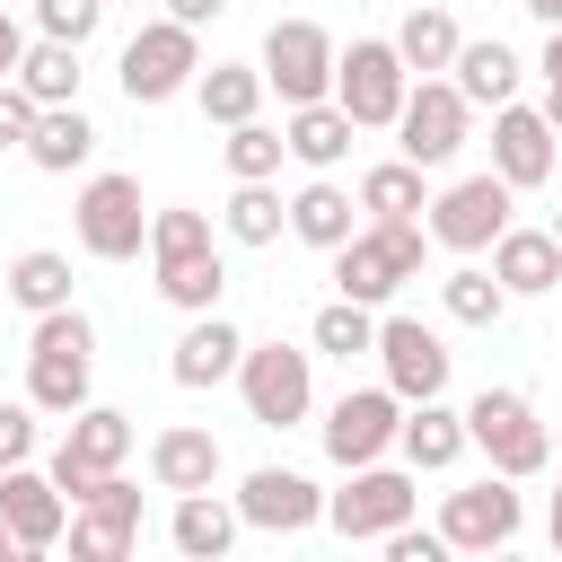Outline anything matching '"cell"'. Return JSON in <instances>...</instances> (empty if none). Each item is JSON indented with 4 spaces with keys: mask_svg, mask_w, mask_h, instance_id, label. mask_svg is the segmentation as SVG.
<instances>
[{
    "mask_svg": "<svg viewBox=\"0 0 562 562\" xmlns=\"http://www.w3.org/2000/svg\"><path fill=\"white\" fill-rule=\"evenodd\" d=\"M220 290H228V263H220V246L158 255V299H167V307H184V316H211V307H220Z\"/></svg>",
    "mask_w": 562,
    "mask_h": 562,
    "instance_id": "obj_27",
    "label": "cell"
},
{
    "mask_svg": "<svg viewBox=\"0 0 562 562\" xmlns=\"http://www.w3.org/2000/svg\"><path fill=\"white\" fill-rule=\"evenodd\" d=\"M35 114H44V105H35V97H26L18 79H0V149H26V132H35Z\"/></svg>",
    "mask_w": 562,
    "mask_h": 562,
    "instance_id": "obj_41",
    "label": "cell"
},
{
    "mask_svg": "<svg viewBox=\"0 0 562 562\" xmlns=\"http://www.w3.org/2000/svg\"><path fill=\"white\" fill-rule=\"evenodd\" d=\"M395 448H404V465L413 474H439V465H457L474 439H465V413L457 404H439V395H422L413 413H404V430H395Z\"/></svg>",
    "mask_w": 562,
    "mask_h": 562,
    "instance_id": "obj_22",
    "label": "cell"
},
{
    "mask_svg": "<svg viewBox=\"0 0 562 562\" xmlns=\"http://www.w3.org/2000/svg\"><path fill=\"white\" fill-rule=\"evenodd\" d=\"M149 483H158V492H211V483H220V439L193 430V422L158 430V439H149Z\"/></svg>",
    "mask_w": 562,
    "mask_h": 562,
    "instance_id": "obj_23",
    "label": "cell"
},
{
    "mask_svg": "<svg viewBox=\"0 0 562 562\" xmlns=\"http://www.w3.org/2000/svg\"><path fill=\"white\" fill-rule=\"evenodd\" d=\"M70 228H79V246H88L97 263H132V255L149 246V211H140V176H123V167H105V176H88V184H79V211H70Z\"/></svg>",
    "mask_w": 562,
    "mask_h": 562,
    "instance_id": "obj_7",
    "label": "cell"
},
{
    "mask_svg": "<svg viewBox=\"0 0 562 562\" xmlns=\"http://www.w3.org/2000/svg\"><path fill=\"white\" fill-rule=\"evenodd\" d=\"M518 483L509 474H483V483H465V492H448L439 501V536H448V553H501V544H518Z\"/></svg>",
    "mask_w": 562,
    "mask_h": 562,
    "instance_id": "obj_13",
    "label": "cell"
},
{
    "mask_svg": "<svg viewBox=\"0 0 562 562\" xmlns=\"http://www.w3.org/2000/svg\"><path fill=\"white\" fill-rule=\"evenodd\" d=\"M544 527H553V553H562V492H553V518H544Z\"/></svg>",
    "mask_w": 562,
    "mask_h": 562,
    "instance_id": "obj_48",
    "label": "cell"
},
{
    "mask_svg": "<svg viewBox=\"0 0 562 562\" xmlns=\"http://www.w3.org/2000/svg\"><path fill=\"white\" fill-rule=\"evenodd\" d=\"M465 439L492 457V474H509V483H527V474H544L553 465V430L536 422V404L518 395V386H483L474 404H465Z\"/></svg>",
    "mask_w": 562,
    "mask_h": 562,
    "instance_id": "obj_3",
    "label": "cell"
},
{
    "mask_svg": "<svg viewBox=\"0 0 562 562\" xmlns=\"http://www.w3.org/2000/svg\"><path fill=\"white\" fill-rule=\"evenodd\" d=\"M193 97H202V114L228 132V123H255L272 88H263V61H211V70L193 79Z\"/></svg>",
    "mask_w": 562,
    "mask_h": 562,
    "instance_id": "obj_29",
    "label": "cell"
},
{
    "mask_svg": "<svg viewBox=\"0 0 562 562\" xmlns=\"http://www.w3.org/2000/svg\"><path fill=\"white\" fill-rule=\"evenodd\" d=\"M378 369H386V386H395L404 404H422V395H448L457 351H448L422 316H378Z\"/></svg>",
    "mask_w": 562,
    "mask_h": 562,
    "instance_id": "obj_15",
    "label": "cell"
},
{
    "mask_svg": "<svg viewBox=\"0 0 562 562\" xmlns=\"http://www.w3.org/2000/svg\"><path fill=\"white\" fill-rule=\"evenodd\" d=\"M536 70H544V88H562V26H544V61Z\"/></svg>",
    "mask_w": 562,
    "mask_h": 562,
    "instance_id": "obj_45",
    "label": "cell"
},
{
    "mask_svg": "<svg viewBox=\"0 0 562 562\" xmlns=\"http://www.w3.org/2000/svg\"><path fill=\"white\" fill-rule=\"evenodd\" d=\"M439 307H448L457 325H501L509 290H501V272H483V263H457V272L439 281Z\"/></svg>",
    "mask_w": 562,
    "mask_h": 562,
    "instance_id": "obj_37",
    "label": "cell"
},
{
    "mask_svg": "<svg viewBox=\"0 0 562 562\" xmlns=\"http://www.w3.org/2000/svg\"><path fill=\"white\" fill-rule=\"evenodd\" d=\"M0 518L26 536V553H53V544L70 536V501H61V483L35 474V465H0Z\"/></svg>",
    "mask_w": 562,
    "mask_h": 562,
    "instance_id": "obj_19",
    "label": "cell"
},
{
    "mask_svg": "<svg viewBox=\"0 0 562 562\" xmlns=\"http://www.w3.org/2000/svg\"><path fill=\"white\" fill-rule=\"evenodd\" d=\"M351 211H360V193H342L334 176H316V184H299V193H290V237H307V246H325V255H334L342 237H360V220H351Z\"/></svg>",
    "mask_w": 562,
    "mask_h": 562,
    "instance_id": "obj_26",
    "label": "cell"
},
{
    "mask_svg": "<svg viewBox=\"0 0 562 562\" xmlns=\"http://www.w3.org/2000/svg\"><path fill=\"white\" fill-rule=\"evenodd\" d=\"M509 176L501 167H483V176H457L439 202H430V237L448 246V255H492V237L509 228Z\"/></svg>",
    "mask_w": 562,
    "mask_h": 562,
    "instance_id": "obj_10",
    "label": "cell"
},
{
    "mask_svg": "<svg viewBox=\"0 0 562 562\" xmlns=\"http://www.w3.org/2000/svg\"><path fill=\"white\" fill-rule=\"evenodd\" d=\"M237 518L263 527V536H307V527L325 518V492H316L299 465H255L246 492H237Z\"/></svg>",
    "mask_w": 562,
    "mask_h": 562,
    "instance_id": "obj_18",
    "label": "cell"
},
{
    "mask_svg": "<svg viewBox=\"0 0 562 562\" xmlns=\"http://www.w3.org/2000/svg\"><path fill=\"white\" fill-rule=\"evenodd\" d=\"M9 299H18L26 316H53V307H70V255H53V246H26V255L9 263Z\"/></svg>",
    "mask_w": 562,
    "mask_h": 562,
    "instance_id": "obj_34",
    "label": "cell"
},
{
    "mask_svg": "<svg viewBox=\"0 0 562 562\" xmlns=\"http://www.w3.org/2000/svg\"><path fill=\"white\" fill-rule=\"evenodd\" d=\"M307 351H325V360H360V351H378V307H360V299L334 290V307H316V325H307Z\"/></svg>",
    "mask_w": 562,
    "mask_h": 562,
    "instance_id": "obj_35",
    "label": "cell"
},
{
    "mask_svg": "<svg viewBox=\"0 0 562 562\" xmlns=\"http://www.w3.org/2000/svg\"><path fill=\"white\" fill-rule=\"evenodd\" d=\"M544 123H553V132H562V88H544Z\"/></svg>",
    "mask_w": 562,
    "mask_h": 562,
    "instance_id": "obj_47",
    "label": "cell"
},
{
    "mask_svg": "<svg viewBox=\"0 0 562 562\" xmlns=\"http://www.w3.org/2000/svg\"><path fill=\"white\" fill-rule=\"evenodd\" d=\"M123 457H132V413H114V404H79L44 474H53V483H61V501L79 509V501H88V492L123 465Z\"/></svg>",
    "mask_w": 562,
    "mask_h": 562,
    "instance_id": "obj_8",
    "label": "cell"
},
{
    "mask_svg": "<svg viewBox=\"0 0 562 562\" xmlns=\"http://www.w3.org/2000/svg\"><path fill=\"white\" fill-rule=\"evenodd\" d=\"M413 501H422V492H413V474H404V465H351V483H342V492H325V518H334L351 544H369V536L386 544V536L413 518Z\"/></svg>",
    "mask_w": 562,
    "mask_h": 562,
    "instance_id": "obj_12",
    "label": "cell"
},
{
    "mask_svg": "<svg viewBox=\"0 0 562 562\" xmlns=\"http://www.w3.org/2000/svg\"><path fill=\"white\" fill-rule=\"evenodd\" d=\"M237 360H246V334H237V325H228V316L211 307V316H193V325L176 334V351H167V378L202 395V386H220V378H237Z\"/></svg>",
    "mask_w": 562,
    "mask_h": 562,
    "instance_id": "obj_20",
    "label": "cell"
},
{
    "mask_svg": "<svg viewBox=\"0 0 562 562\" xmlns=\"http://www.w3.org/2000/svg\"><path fill=\"white\" fill-rule=\"evenodd\" d=\"M553 158H562V132L544 123V105H492V167L518 184V193H536L544 176H553Z\"/></svg>",
    "mask_w": 562,
    "mask_h": 562,
    "instance_id": "obj_17",
    "label": "cell"
},
{
    "mask_svg": "<svg viewBox=\"0 0 562 562\" xmlns=\"http://www.w3.org/2000/svg\"><path fill=\"white\" fill-rule=\"evenodd\" d=\"M193 79H202V26H184V18H149L123 44V97L132 105H167Z\"/></svg>",
    "mask_w": 562,
    "mask_h": 562,
    "instance_id": "obj_4",
    "label": "cell"
},
{
    "mask_svg": "<svg viewBox=\"0 0 562 562\" xmlns=\"http://www.w3.org/2000/svg\"><path fill=\"white\" fill-rule=\"evenodd\" d=\"M35 457V404H0V465Z\"/></svg>",
    "mask_w": 562,
    "mask_h": 562,
    "instance_id": "obj_42",
    "label": "cell"
},
{
    "mask_svg": "<svg viewBox=\"0 0 562 562\" xmlns=\"http://www.w3.org/2000/svg\"><path fill=\"white\" fill-rule=\"evenodd\" d=\"M88 378H97V325H88L79 307L35 316V334H26V404L70 422V413L88 404Z\"/></svg>",
    "mask_w": 562,
    "mask_h": 562,
    "instance_id": "obj_1",
    "label": "cell"
},
{
    "mask_svg": "<svg viewBox=\"0 0 562 562\" xmlns=\"http://www.w3.org/2000/svg\"><path fill=\"white\" fill-rule=\"evenodd\" d=\"M395 430H404V395L395 386H351L334 413H325V457L351 474V465H378L386 448H395Z\"/></svg>",
    "mask_w": 562,
    "mask_h": 562,
    "instance_id": "obj_14",
    "label": "cell"
},
{
    "mask_svg": "<svg viewBox=\"0 0 562 562\" xmlns=\"http://www.w3.org/2000/svg\"><path fill=\"white\" fill-rule=\"evenodd\" d=\"M237 395H246V413H255L263 430L307 422V404H316V351H299V342H246Z\"/></svg>",
    "mask_w": 562,
    "mask_h": 562,
    "instance_id": "obj_6",
    "label": "cell"
},
{
    "mask_svg": "<svg viewBox=\"0 0 562 562\" xmlns=\"http://www.w3.org/2000/svg\"><path fill=\"white\" fill-rule=\"evenodd\" d=\"M422 176H430V167H413V158H378V167L360 176V211H369V220H422V211H430Z\"/></svg>",
    "mask_w": 562,
    "mask_h": 562,
    "instance_id": "obj_31",
    "label": "cell"
},
{
    "mask_svg": "<svg viewBox=\"0 0 562 562\" xmlns=\"http://www.w3.org/2000/svg\"><path fill=\"white\" fill-rule=\"evenodd\" d=\"M220 228H228L237 246H272V237L290 228V202L272 193V176H255V184H237V193H228V211H220Z\"/></svg>",
    "mask_w": 562,
    "mask_h": 562,
    "instance_id": "obj_36",
    "label": "cell"
},
{
    "mask_svg": "<svg viewBox=\"0 0 562 562\" xmlns=\"http://www.w3.org/2000/svg\"><path fill=\"white\" fill-rule=\"evenodd\" d=\"M132 544H140V492H132L123 465H114V474L70 509V553H79V562H123Z\"/></svg>",
    "mask_w": 562,
    "mask_h": 562,
    "instance_id": "obj_16",
    "label": "cell"
},
{
    "mask_svg": "<svg viewBox=\"0 0 562 562\" xmlns=\"http://www.w3.org/2000/svg\"><path fill=\"white\" fill-rule=\"evenodd\" d=\"M97 18H105V0H35V26H44V35H61V44H88V35H97Z\"/></svg>",
    "mask_w": 562,
    "mask_h": 562,
    "instance_id": "obj_39",
    "label": "cell"
},
{
    "mask_svg": "<svg viewBox=\"0 0 562 562\" xmlns=\"http://www.w3.org/2000/svg\"><path fill=\"white\" fill-rule=\"evenodd\" d=\"M237 501H220V492H176V518H167V536H176V553L184 562H220L228 544H237Z\"/></svg>",
    "mask_w": 562,
    "mask_h": 562,
    "instance_id": "obj_25",
    "label": "cell"
},
{
    "mask_svg": "<svg viewBox=\"0 0 562 562\" xmlns=\"http://www.w3.org/2000/svg\"><path fill=\"white\" fill-rule=\"evenodd\" d=\"M404 97H413V70H404L395 35H351V53L334 61V105H342L360 132H378V123L404 114Z\"/></svg>",
    "mask_w": 562,
    "mask_h": 562,
    "instance_id": "obj_5",
    "label": "cell"
},
{
    "mask_svg": "<svg viewBox=\"0 0 562 562\" xmlns=\"http://www.w3.org/2000/svg\"><path fill=\"white\" fill-rule=\"evenodd\" d=\"M465 123H474V105H465V88H457L448 70L413 79V97H404V114H395V132H404V158H413V167H448V158L465 149Z\"/></svg>",
    "mask_w": 562,
    "mask_h": 562,
    "instance_id": "obj_11",
    "label": "cell"
},
{
    "mask_svg": "<svg viewBox=\"0 0 562 562\" xmlns=\"http://www.w3.org/2000/svg\"><path fill=\"white\" fill-rule=\"evenodd\" d=\"M334 35L316 26V18H272L263 26V88L281 97V105H316V97H334Z\"/></svg>",
    "mask_w": 562,
    "mask_h": 562,
    "instance_id": "obj_9",
    "label": "cell"
},
{
    "mask_svg": "<svg viewBox=\"0 0 562 562\" xmlns=\"http://www.w3.org/2000/svg\"><path fill=\"white\" fill-rule=\"evenodd\" d=\"M492 272H501V290H509V299H544V290L562 281V237H553V228H518V220H509V228L492 237Z\"/></svg>",
    "mask_w": 562,
    "mask_h": 562,
    "instance_id": "obj_21",
    "label": "cell"
},
{
    "mask_svg": "<svg viewBox=\"0 0 562 562\" xmlns=\"http://www.w3.org/2000/svg\"><path fill=\"white\" fill-rule=\"evenodd\" d=\"M184 246H211V220L202 211H149V255H184Z\"/></svg>",
    "mask_w": 562,
    "mask_h": 562,
    "instance_id": "obj_40",
    "label": "cell"
},
{
    "mask_svg": "<svg viewBox=\"0 0 562 562\" xmlns=\"http://www.w3.org/2000/svg\"><path fill=\"white\" fill-rule=\"evenodd\" d=\"M351 114L334 105V97H316V105H290V123H281V140H290V158L299 167H316V176H334L342 158H351Z\"/></svg>",
    "mask_w": 562,
    "mask_h": 562,
    "instance_id": "obj_24",
    "label": "cell"
},
{
    "mask_svg": "<svg viewBox=\"0 0 562 562\" xmlns=\"http://www.w3.org/2000/svg\"><path fill=\"white\" fill-rule=\"evenodd\" d=\"M88 149H97V123H88L79 105H44V114H35V132H26V158H35L44 176L88 167Z\"/></svg>",
    "mask_w": 562,
    "mask_h": 562,
    "instance_id": "obj_30",
    "label": "cell"
},
{
    "mask_svg": "<svg viewBox=\"0 0 562 562\" xmlns=\"http://www.w3.org/2000/svg\"><path fill=\"white\" fill-rule=\"evenodd\" d=\"M220 149H228V176H237V184L281 176V158H290V140H281L272 123H228V140H220Z\"/></svg>",
    "mask_w": 562,
    "mask_h": 562,
    "instance_id": "obj_38",
    "label": "cell"
},
{
    "mask_svg": "<svg viewBox=\"0 0 562 562\" xmlns=\"http://www.w3.org/2000/svg\"><path fill=\"white\" fill-rule=\"evenodd\" d=\"M518 9H527L536 26H562V0H518Z\"/></svg>",
    "mask_w": 562,
    "mask_h": 562,
    "instance_id": "obj_46",
    "label": "cell"
},
{
    "mask_svg": "<svg viewBox=\"0 0 562 562\" xmlns=\"http://www.w3.org/2000/svg\"><path fill=\"white\" fill-rule=\"evenodd\" d=\"M18 88H26L35 105H79V44H61V35L26 44V61H18Z\"/></svg>",
    "mask_w": 562,
    "mask_h": 562,
    "instance_id": "obj_33",
    "label": "cell"
},
{
    "mask_svg": "<svg viewBox=\"0 0 562 562\" xmlns=\"http://www.w3.org/2000/svg\"><path fill=\"white\" fill-rule=\"evenodd\" d=\"M457 44H465V35H457V18H448L439 0H430V9H413V18L395 26V53H404V70H413V79L448 70V61H457Z\"/></svg>",
    "mask_w": 562,
    "mask_h": 562,
    "instance_id": "obj_32",
    "label": "cell"
},
{
    "mask_svg": "<svg viewBox=\"0 0 562 562\" xmlns=\"http://www.w3.org/2000/svg\"><path fill=\"white\" fill-rule=\"evenodd\" d=\"M18 61H26V26L0 9V79H18Z\"/></svg>",
    "mask_w": 562,
    "mask_h": 562,
    "instance_id": "obj_43",
    "label": "cell"
},
{
    "mask_svg": "<svg viewBox=\"0 0 562 562\" xmlns=\"http://www.w3.org/2000/svg\"><path fill=\"white\" fill-rule=\"evenodd\" d=\"M553 448H562V422H553Z\"/></svg>",
    "mask_w": 562,
    "mask_h": 562,
    "instance_id": "obj_49",
    "label": "cell"
},
{
    "mask_svg": "<svg viewBox=\"0 0 562 562\" xmlns=\"http://www.w3.org/2000/svg\"><path fill=\"white\" fill-rule=\"evenodd\" d=\"M228 0H167V18H184V26H211Z\"/></svg>",
    "mask_w": 562,
    "mask_h": 562,
    "instance_id": "obj_44",
    "label": "cell"
},
{
    "mask_svg": "<svg viewBox=\"0 0 562 562\" xmlns=\"http://www.w3.org/2000/svg\"><path fill=\"white\" fill-rule=\"evenodd\" d=\"M553 237H562V211H553Z\"/></svg>",
    "mask_w": 562,
    "mask_h": 562,
    "instance_id": "obj_50",
    "label": "cell"
},
{
    "mask_svg": "<svg viewBox=\"0 0 562 562\" xmlns=\"http://www.w3.org/2000/svg\"><path fill=\"white\" fill-rule=\"evenodd\" d=\"M422 246H430V220H369L360 237L334 246V290L360 299V307H386L422 272Z\"/></svg>",
    "mask_w": 562,
    "mask_h": 562,
    "instance_id": "obj_2",
    "label": "cell"
},
{
    "mask_svg": "<svg viewBox=\"0 0 562 562\" xmlns=\"http://www.w3.org/2000/svg\"><path fill=\"white\" fill-rule=\"evenodd\" d=\"M448 79L465 88V105H509V97H518V53H509L501 35H474V44H457Z\"/></svg>",
    "mask_w": 562,
    "mask_h": 562,
    "instance_id": "obj_28",
    "label": "cell"
}]
</instances>
